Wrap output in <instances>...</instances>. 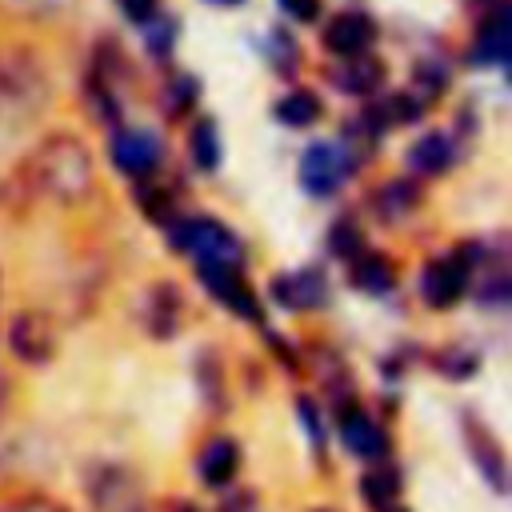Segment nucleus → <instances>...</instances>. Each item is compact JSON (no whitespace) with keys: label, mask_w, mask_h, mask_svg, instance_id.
Returning a JSON list of instances; mask_svg holds the SVG:
<instances>
[{"label":"nucleus","mask_w":512,"mask_h":512,"mask_svg":"<svg viewBox=\"0 0 512 512\" xmlns=\"http://www.w3.org/2000/svg\"><path fill=\"white\" fill-rule=\"evenodd\" d=\"M52 80L44 60L24 48V44H4L0 48V116L8 120H28L48 108Z\"/></svg>","instance_id":"obj_1"},{"label":"nucleus","mask_w":512,"mask_h":512,"mask_svg":"<svg viewBox=\"0 0 512 512\" xmlns=\"http://www.w3.org/2000/svg\"><path fill=\"white\" fill-rule=\"evenodd\" d=\"M32 176L60 200H80L92 188V156L76 136H48L32 156Z\"/></svg>","instance_id":"obj_2"},{"label":"nucleus","mask_w":512,"mask_h":512,"mask_svg":"<svg viewBox=\"0 0 512 512\" xmlns=\"http://www.w3.org/2000/svg\"><path fill=\"white\" fill-rule=\"evenodd\" d=\"M180 244L192 248L204 264H236V260H240V244H236V236H232L228 228L212 224V220H192V224L184 228Z\"/></svg>","instance_id":"obj_3"},{"label":"nucleus","mask_w":512,"mask_h":512,"mask_svg":"<svg viewBox=\"0 0 512 512\" xmlns=\"http://www.w3.org/2000/svg\"><path fill=\"white\" fill-rule=\"evenodd\" d=\"M372 40H376V24H372V16H364V12H340V16H332L328 28H324V44H328V52H336V56H360Z\"/></svg>","instance_id":"obj_4"},{"label":"nucleus","mask_w":512,"mask_h":512,"mask_svg":"<svg viewBox=\"0 0 512 512\" xmlns=\"http://www.w3.org/2000/svg\"><path fill=\"white\" fill-rule=\"evenodd\" d=\"M340 176H344V160H340L336 144H312V148L304 152V160H300V180H304L308 192L324 196V192H332V188L340 184Z\"/></svg>","instance_id":"obj_5"},{"label":"nucleus","mask_w":512,"mask_h":512,"mask_svg":"<svg viewBox=\"0 0 512 512\" xmlns=\"http://www.w3.org/2000/svg\"><path fill=\"white\" fill-rule=\"evenodd\" d=\"M112 156H116V164H120L124 172L144 176V172H152V164L160 160V140H156L152 132H120L116 144H112Z\"/></svg>","instance_id":"obj_6"},{"label":"nucleus","mask_w":512,"mask_h":512,"mask_svg":"<svg viewBox=\"0 0 512 512\" xmlns=\"http://www.w3.org/2000/svg\"><path fill=\"white\" fill-rule=\"evenodd\" d=\"M508 52H512L508 12H504V8H496V12L488 16V24L480 28V40H476L472 60H476V64H504V60H508Z\"/></svg>","instance_id":"obj_7"},{"label":"nucleus","mask_w":512,"mask_h":512,"mask_svg":"<svg viewBox=\"0 0 512 512\" xmlns=\"http://www.w3.org/2000/svg\"><path fill=\"white\" fill-rule=\"evenodd\" d=\"M460 288H464V268L456 260H432L424 268V296H428V304L444 308V304H452L460 296Z\"/></svg>","instance_id":"obj_8"},{"label":"nucleus","mask_w":512,"mask_h":512,"mask_svg":"<svg viewBox=\"0 0 512 512\" xmlns=\"http://www.w3.org/2000/svg\"><path fill=\"white\" fill-rule=\"evenodd\" d=\"M332 80H336L344 92L364 96V92L380 88V80H384V64L360 52V56H348V64H344V68H336V76H332Z\"/></svg>","instance_id":"obj_9"},{"label":"nucleus","mask_w":512,"mask_h":512,"mask_svg":"<svg viewBox=\"0 0 512 512\" xmlns=\"http://www.w3.org/2000/svg\"><path fill=\"white\" fill-rule=\"evenodd\" d=\"M448 160H452V140H448L444 132H428V136H420V140L412 144V152H408V164H412L416 172H424V176L444 172Z\"/></svg>","instance_id":"obj_10"},{"label":"nucleus","mask_w":512,"mask_h":512,"mask_svg":"<svg viewBox=\"0 0 512 512\" xmlns=\"http://www.w3.org/2000/svg\"><path fill=\"white\" fill-rule=\"evenodd\" d=\"M276 116H280L284 124H292V128H304V124H312V120L320 116V100H316L312 92H288V96L276 104Z\"/></svg>","instance_id":"obj_11"},{"label":"nucleus","mask_w":512,"mask_h":512,"mask_svg":"<svg viewBox=\"0 0 512 512\" xmlns=\"http://www.w3.org/2000/svg\"><path fill=\"white\" fill-rule=\"evenodd\" d=\"M276 292L284 304H316L324 296V280L316 272H304V276H292V280H276Z\"/></svg>","instance_id":"obj_12"},{"label":"nucleus","mask_w":512,"mask_h":512,"mask_svg":"<svg viewBox=\"0 0 512 512\" xmlns=\"http://www.w3.org/2000/svg\"><path fill=\"white\" fill-rule=\"evenodd\" d=\"M192 156H196L200 168H216L220 144H216V124H212V120H200V124L192 128Z\"/></svg>","instance_id":"obj_13"},{"label":"nucleus","mask_w":512,"mask_h":512,"mask_svg":"<svg viewBox=\"0 0 512 512\" xmlns=\"http://www.w3.org/2000/svg\"><path fill=\"white\" fill-rule=\"evenodd\" d=\"M344 436H348V444H352L356 452H364V456L380 452V432H376L364 416H352V420H348V428H344Z\"/></svg>","instance_id":"obj_14"},{"label":"nucleus","mask_w":512,"mask_h":512,"mask_svg":"<svg viewBox=\"0 0 512 512\" xmlns=\"http://www.w3.org/2000/svg\"><path fill=\"white\" fill-rule=\"evenodd\" d=\"M232 464H236L232 444H228V440H224V444H212V452L204 456V476H208V484H220V480L232 472Z\"/></svg>","instance_id":"obj_15"},{"label":"nucleus","mask_w":512,"mask_h":512,"mask_svg":"<svg viewBox=\"0 0 512 512\" xmlns=\"http://www.w3.org/2000/svg\"><path fill=\"white\" fill-rule=\"evenodd\" d=\"M412 204H416V192H412V184L396 180V184L380 188V212H404V208H412Z\"/></svg>","instance_id":"obj_16"},{"label":"nucleus","mask_w":512,"mask_h":512,"mask_svg":"<svg viewBox=\"0 0 512 512\" xmlns=\"http://www.w3.org/2000/svg\"><path fill=\"white\" fill-rule=\"evenodd\" d=\"M356 280H360L364 288H372V292H384V288L392 284V268H384V260H364V264L356 268Z\"/></svg>","instance_id":"obj_17"},{"label":"nucleus","mask_w":512,"mask_h":512,"mask_svg":"<svg viewBox=\"0 0 512 512\" xmlns=\"http://www.w3.org/2000/svg\"><path fill=\"white\" fill-rule=\"evenodd\" d=\"M416 80L428 84V92H440V88L448 84V72H444V64H432V60H428V64L416 68Z\"/></svg>","instance_id":"obj_18"},{"label":"nucleus","mask_w":512,"mask_h":512,"mask_svg":"<svg viewBox=\"0 0 512 512\" xmlns=\"http://www.w3.org/2000/svg\"><path fill=\"white\" fill-rule=\"evenodd\" d=\"M356 244H360L356 228H352V224H340V228H336V236H332V248H336V252H352Z\"/></svg>","instance_id":"obj_19"},{"label":"nucleus","mask_w":512,"mask_h":512,"mask_svg":"<svg viewBox=\"0 0 512 512\" xmlns=\"http://www.w3.org/2000/svg\"><path fill=\"white\" fill-rule=\"evenodd\" d=\"M296 20H312L316 16V8H320V0H280Z\"/></svg>","instance_id":"obj_20"},{"label":"nucleus","mask_w":512,"mask_h":512,"mask_svg":"<svg viewBox=\"0 0 512 512\" xmlns=\"http://www.w3.org/2000/svg\"><path fill=\"white\" fill-rule=\"evenodd\" d=\"M152 8H156V0H124V12H128L132 20H148Z\"/></svg>","instance_id":"obj_21"},{"label":"nucleus","mask_w":512,"mask_h":512,"mask_svg":"<svg viewBox=\"0 0 512 512\" xmlns=\"http://www.w3.org/2000/svg\"><path fill=\"white\" fill-rule=\"evenodd\" d=\"M216 4H240V0H216Z\"/></svg>","instance_id":"obj_22"}]
</instances>
